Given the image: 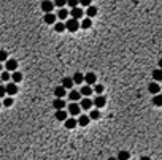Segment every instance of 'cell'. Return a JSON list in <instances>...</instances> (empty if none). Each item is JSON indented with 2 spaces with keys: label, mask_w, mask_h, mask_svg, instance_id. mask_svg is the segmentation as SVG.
<instances>
[{
  "label": "cell",
  "mask_w": 162,
  "mask_h": 160,
  "mask_svg": "<svg viewBox=\"0 0 162 160\" xmlns=\"http://www.w3.org/2000/svg\"><path fill=\"white\" fill-rule=\"evenodd\" d=\"M65 25H67V30H68V32H76L78 29H81L80 21H78V19H73V18L68 19V21L65 22Z\"/></svg>",
  "instance_id": "obj_1"
},
{
  "label": "cell",
  "mask_w": 162,
  "mask_h": 160,
  "mask_svg": "<svg viewBox=\"0 0 162 160\" xmlns=\"http://www.w3.org/2000/svg\"><path fill=\"white\" fill-rule=\"evenodd\" d=\"M81 110H83V108H81V105H78L76 101H72L70 105H68V114H72L73 117H75V116H78V114L81 113Z\"/></svg>",
  "instance_id": "obj_2"
},
{
  "label": "cell",
  "mask_w": 162,
  "mask_h": 160,
  "mask_svg": "<svg viewBox=\"0 0 162 160\" xmlns=\"http://www.w3.org/2000/svg\"><path fill=\"white\" fill-rule=\"evenodd\" d=\"M40 7H41V10H43L44 13H53V8H54L56 5H54V2H51V0H43Z\"/></svg>",
  "instance_id": "obj_3"
},
{
  "label": "cell",
  "mask_w": 162,
  "mask_h": 160,
  "mask_svg": "<svg viewBox=\"0 0 162 160\" xmlns=\"http://www.w3.org/2000/svg\"><path fill=\"white\" fill-rule=\"evenodd\" d=\"M5 87H7V94L10 95V97H13V95H16L18 94V84L16 83H7L5 84Z\"/></svg>",
  "instance_id": "obj_4"
},
{
  "label": "cell",
  "mask_w": 162,
  "mask_h": 160,
  "mask_svg": "<svg viewBox=\"0 0 162 160\" xmlns=\"http://www.w3.org/2000/svg\"><path fill=\"white\" fill-rule=\"evenodd\" d=\"M84 81H86V84H87V86H94V84H96V81H97L96 73L89 71L87 75H84Z\"/></svg>",
  "instance_id": "obj_5"
},
{
  "label": "cell",
  "mask_w": 162,
  "mask_h": 160,
  "mask_svg": "<svg viewBox=\"0 0 162 160\" xmlns=\"http://www.w3.org/2000/svg\"><path fill=\"white\" fill-rule=\"evenodd\" d=\"M80 101H81V103H80V105H81V108H83V110H86V111H87V110H91L92 106H94V100H91L89 97H84V98H83V100H80Z\"/></svg>",
  "instance_id": "obj_6"
},
{
  "label": "cell",
  "mask_w": 162,
  "mask_h": 160,
  "mask_svg": "<svg viewBox=\"0 0 162 160\" xmlns=\"http://www.w3.org/2000/svg\"><path fill=\"white\" fill-rule=\"evenodd\" d=\"M5 68H7V71H18V62L14 60V59H8L7 62H5Z\"/></svg>",
  "instance_id": "obj_7"
},
{
  "label": "cell",
  "mask_w": 162,
  "mask_h": 160,
  "mask_svg": "<svg viewBox=\"0 0 162 160\" xmlns=\"http://www.w3.org/2000/svg\"><path fill=\"white\" fill-rule=\"evenodd\" d=\"M105 105H107V98L103 95H97L94 98V106H96V108H103Z\"/></svg>",
  "instance_id": "obj_8"
},
{
  "label": "cell",
  "mask_w": 162,
  "mask_h": 160,
  "mask_svg": "<svg viewBox=\"0 0 162 160\" xmlns=\"http://www.w3.org/2000/svg\"><path fill=\"white\" fill-rule=\"evenodd\" d=\"M70 14H72V18H73V19H78V21H80V19L84 16V11H83L80 7H76V8H72Z\"/></svg>",
  "instance_id": "obj_9"
},
{
  "label": "cell",
  "mask_w": 162,
  "mask_h": 160,
  "mask_svg": "<svg viewBox=\"0 0 162 160\" xmlns=\"http://www.w3.org/2000/svg\"><path fill=\"white\" fill-rule=\"evenodd\" d=\"M160 86L154 81V83H151L149 86H148V90H149V94H153V95H157V94H160Z\"/></svg>",
  "instance_id": "obj_10"
},
{
  "label": "cell",
  "mask_w": 162,
  "mask_h": 160,
  "mask_svg": "<svg viewBox=\"0 0 162 160\" xmlns=\"http://www.w3.org/2000/svg\"><path fill=\"white\" fill-rule=\"evenodd\" d=\"M64 124H65V128L72 130V128H75V127L78 125V119H75V117H68Z\"/></svg>",
  "instance_id": "obj_11"
},
{
  "label": "cell",
  "mask_w": 162,
  "mask_h": 160,
  "mask_svg": "<svg viewBox=\"0 0 162 160\" xmlns=\"http://www.w3.org/2000/svg\"><path fill=\"white\" fill-rule=\"evenodd\" d=\"M43 21H44L46 24L53 25V24H56V14H54V13H44V18H43Z\"/></svg>",
  "instance_id": "obj_12"
},
{
  "label": "cell",
  "mask_w": 162,
  "mask_h": 160,
  "mask_svg": "<svg viewBox=\"0 0 162 160\" xmlns=\"http://www.w3.org/2000/svg\"><path fill=\"white\" fill-rule=\"evenodd\" d=\"M56 119L57 121H60V122H65L67 119H68V113L67 111H64V110H59V111H56Z\"/></svg>",
  "instance_id": "obj_13"
},
{
  "label": "cell",
  "mask_w": 162,
  "mask_h": 160,
  "mask_svg": "<svg viewBox=\"0 0 162 160\" xmlns=\"http://www.w3.org/2000/svg\"><path fill=\"white\" fill-rule=\"evenodd\" d=\"M53 106H54V110H56V111H59V110H64V106H65V101H64V98H56V100L53 101Z\"/></svg>",
  "instance_id": "obj_14"
},
{
  "label": "cell",
  "mask_w": 162,
  "mask_h": 160,
  "mask_svg": "<svg viewBox=\"0 0 162 160\" xmlns=\"http://www.w3.org/2000/svg\"><path fill=\"white\" fill-rule=\"evenodd\" d=\"M89 122H91V117L86 116V114H81V116L78 117V125H81V127H87Z\"/></svg>",
  "instance_id": "obj_15"
},
{
  "label": "cell",
  "mask_w": 162,
  "mask_h": 160,
  "mask_svg": "<svg viewBox=\"0 0 162 160\" xmlns=\"http://www.w3.org/2000/svg\"><path fill=\"white\" fill-rule=\"evenodd\" d=\"M80 92H81V95H83V97H91V94L94 92V89H92L91 86H87V84H86V86H83V87L80 89Z\"/></svg>",
  "instance_id": "obj_16"
},
{
  "label": "cell",
  "mask_w": 162,
  "mask_h": 160,
  "mask_svg": "<svg viewBox=\"0 0 162 160\" xmlns=\"http://www.w3.org/2000/svg\"><path fill=\"white\" fill-rule=\"evenodd\" d=\"M73 78H64L62 79V87H65V89H72L73 87Z\"/></svg>",
  "instance_id": "obj_17"
},
{
  "label": "cell",
  "mask_w": 162,
  "mask_h": 160,
  "mask_svg": "<svg viewBox=\"0 0 162 160\" xmlns=\"http://www.w3.org/2000/svg\"><path fill=\"white\" fill-rule=\"evenodd\" d=\"M68 98H70L72 101H78V100H81V92L80 90H72L70 94H68Z\"/></svg>",
  "instance_id": "obj_18"
},
{
  "label": "cell",
  "mask_w": 162,
  "mask_h": 160,
  "mask_svg": "<svg viewBox=\"0 0 162 160\" xmlns=\"http://www.w3.org/2000/svg\"><path fill=\"white\" fill-rule=\"evenodd\" d=\"M54 95H56V98H64L65 97V87H62V86L56 87L54 89Z\"/></svg>",
  "instance_id": "obj_19"
},
{
  "label": "cell",
  "mask_w": 162,
  "mask_h": 160,
  "mask_svg": "<svg viewBox=\"0 0 162 160\" xmlns=\"http://www.w3.org/2000/svg\"><path fill=\"white\" fill-rule=\"evenodd\" d=\"M83 81H84V75L80 73V71H76V73L73 75V83H75V84H81Z\"/></svg>",
  "instance_id": "obj_20"
},
{
  "label": "cell",
  "mask_w": 162,
  "mask_h": 160,
  "mask_svg": "<svg viewBox=\"0 0 162 160\" xmlns=\"http://www.w3.org/2000/svg\"><path fill=\"white\" fill-rule=\"evenodd\" d=\"M153 79H154L156 83H157V81L162 83V68H157V70L153 71Z\"/></svg>",
  "instance_id": "obj_21"
},
{
  "label": "cell",
  "mask_w": 162,
  "mask_h": 160,
  "mask_svg": "<svg viewBox=\"0 0 162 160\" xmlns=\"http://www.w3.org/2000/svg\"><path fill=\"white\" fill-rule=\"evenodd\" d=\"M11 79H13V83H21L22 81V73H19V71H13L11 73Z\"/></svg>",
  "instance_id": "obj_22"
},
{
  "label": "cell",
  "mask_w": 162,
  "mask_h": 160,
  "mask_svg": "<svg viewBox=\"0 0 162 160\" xmlns=\"http://www.w3.org/2000/svg\"><path fill=\"white\" fill-rule=\"evenodd\" d=\"M68 14H70V13H68L65 8H59V11H57V18H59L60 21L67 19V18H68Z\"/></svg>",
  "instance_id": "obj_23"
},
{
  "label": "cell",
  "mask_w": 162,
  "mask_h": 160,
  "mask_svg": "<svg viewBox=\"0 0 162 160\" xmlns=\"http://www.w3.org/2000/svg\"><path fill=\"white\" fill-rule=\"evenodd\" d=\"M151 101H153V105H154V106H162V94L154 95Z\"/></svg>",
  "instance_id": "obj_24"
},
{
  "label": "cell",
  "mask_w": 162,
  "mask_h": 160,
  "mask_svg": "<svg viewBox=\"0 0 162 160\" xmlns=\"http://www.w3.org/2000/svg\"><path fill=\"white\" fill-rule=\"evenodd\" d=\"M86 14H87V18H94L96 14H97V8L96 7H87V10H86Z\"/></svg>",
  "instance_id": "obj_25"
},
{
  "label": "cell",
  "mask_w": 162,
  "mask_h": 160,
  "mask_svg": "<svg viewBox=\"0 0 162 160\" xmlns=\"http://www.w3.org/2000/svg\"><path fill=\"white\" fill-rule=\"evenodd\" d=\"M54 30L56 32H64V30H67V25L64 22H56L54 24Z\"/></svg>",
  "instance_id": "obj_26"
},
{
  "label": "cell",
  "mask_w": 162,
  "mask_h": 160,
  "mask_svg": "<svg viewBox=\"0 0 162 160\" xmlns=\"http://www.w3.org/2000/svg\"><path fill=\"white\" fill-rule=\"evenodd\" d=\"M118 160H130V154L127 151H121L118 154Z\"/></svg>",
  "instance_id": "obj_27"
},
{
  "label": "cell",
  "mask_w": 162,
  "mask_h": 160,
  "mask_svg": "<svg viewBox=\"0 0 162 160\" xmlns=\"http://www.w3.org/2000/svg\"><path fill=\"white\" fill-rule=\"evenodd\" d=\"M89 117H91V121H97V119L100 117V111H99V110H92V111L89 113Z\"/></svg>",
  "instance_id": "obj_28"
},
{
  "label": "cell",
  "mask_w": 162,
  "mask_h": 160,
  "mask_svg": "<svg viewBox=\"0 0 162 160\" xmlns=\"http://www.w3.org/2000/svg\"><path fill=\"white\" fill-rule=\"evenodd\" d=\"M91 25H92L91 18H86V19H83V21H81V29H89Z\"/></svg>",
  "instance_id": "obj_29"
},
{
  "label": "cell",
  "mask_w": 162,
  "mask_h": 160,
  "mask_svg": "<svg viewBox=\"0 0 162 160\" xmlns=\"http://www.w3.org/2000/svg\"><path fill=\"white\" fill-rule=\"evenodd\" d=\"M0 78H2V81H5V83H10V79H11V75H10V71H2V75H0Z\"/></svg>",
  "instance_id": "obj_30"
},
{
  "label": "cell",
  "mask_w": 162,
  "mask_h": 160,
  "mask_svg": "<svg viewBox=\"0 0 162 160\" xmlns=\"http://www.w3.org/2000/svg\"><path fill=\"white\" fill-rule=\"evenodd\" d=\"M7 60H8L7 51H0V64H2V62H7Z\"/></svg>",
  "instance_id": "obj_31"
},
{
  "label": "cell",
  "mask_w": 162,
  "mask_h": 160,
  "mask_svg": "<svg viewBox=\"0 0 162 160\" xmlns=\"http://www.w3.org/2000/svg\"><path fill=\"white\" fill-rule=\"evenodd\" d=\"M103 89H105V87H103L102 84H96V86H94V92H97V95H102Z\"/></svg>",
  "instance_id": "obj_32"
},
{
  "label": "cell",
  "mask_w": 162,
  "mask_h": 160,
  "mask_svg": "<svg viewBox=\"0 0 162 160\" xmlns=\"http://www.w3.org/2000/svg\"><path fill=\"white\" fill-rule=\"evenodd\" d=\"M54 5L59 8H64V5H67V0H54Z\"/></svg>",
  "instance_id": "obj_33"
},
{
  "label": "cell",
  "mask_w": 162,
  "mask_h": 160,
  "mask_svg": "<svg viewBox=\"0 0 162 160\" xmlns=\"http://www.w3.org/2000/svg\"><path fill=\"white\" fill-rule=\"evenodd\" d=\"M80 3V0H67V5H70L72 8H76Z\"/></svg>",
  "instance_id": "obj_34"
},
{
  "label": "cell",
  "mask_w": 162,
  "mask_h": 160,
  "mask_svg": "<svg viewBox=\"0 0 162 160\" xmlns=\"http://www.w3.org/2000/svg\"><path fill=\"white\" fill-rule=\"evenodd\" d=\"M13 101H14V100H13V97H5L3 105H5V106H11V105H13Z\"/></svg>",
  "instance_id": "obj_35"
},
{
  "label": "cell",
  "mask_w": 162,
  "mask_h": 160,
  "mask_svg": "<svg viewBox=\"0 0 162 160\" xmlns=\"http://www.w3.org/2000/svg\"><path fill=\"white\" fill-rule=\"evenodd\" d=\"M7 95V87L5 86H0V98H3Z\"/></svg>",
  "instance_id": "obj_36"
},
{
  "label": "cell",
  "mask_w": 162,
  "mask_h": 160,
  "mask_svg": "<svg viewBox=\"0 0 162 160\" xmlns=\"http://www.w3.org/2000/svg\"><path fill=\"white\" fill-rule=\"evenodd\" d=\"M91 2H92V0H80V3L83 7H91Z\"/></svg>",
  "instance_id": "obj_37"
},
{
  "label": "cell",
  "mask_w": 162,
  "mask_h": 160,
  "mask_svg": "<svg viewBox=\"0 0 162 160\" xmlns=\"http://www.w3.org/2000/svg\"><path fill=\"white\" fill-rule=\"evenodd\" d=\"M140 160H151V157H148V155H143Z\"/></svg>",
  "instance_id": "obj_38"
},
{
  "label": "cell",
  "mask_w": 162,
  "mask_h": 160,
  "mask_svg": "<svg viewBox=\"0 0 162 160\" xmlns=\"http://www.w3.org/2000/svg\"><path fill=\"white\" fill-rule=\"evenodd\" d=\"M107 160H118V157H108Z\"/></svg>",
  "instance_id": "obj_39"
},
{
  "label": "cell",
  "mask_w": 162,
  "mask_h": 160,
  "mask_svg": "<svg viewBox=\"0 0 162 160\" xmlns=\"http://www.w3.org/2000/svg\"><path fill=\"white\" fill-rule=\"evenodd\" d=\"M159 68H162V59H159Z\"/></svg>",
  "instance_id": "obj_40"
},
{
  "label": "cell",
  "mask_w": 162,
  "mask_h": 160,
  "mask_svg": "<svg viewBox=\"0 0 162 160\" xmlns=\"http://www.w3.org/2000/svg\"><path fill=\"white\" fill-rule=\"evenodd\" d=\"M2 68H3V67H2V64H0V71H2Z\"/></svg>",
  "instance_id": "obj_41"
},
{
  "label": "cell",
  "mask_w": 162,
  "mask_h": 160,
  "mask_svg": "<svg viewBox=\"0 0 162 160\" xmlns=\"http://www.w3.org/2000/svg\"><path fill=\"white\" fill-rule=\"evenodd\" d=\"M0 106H2V101H0Z\"/></svg>",
  "instance_id": "obj_42"
},
{
  "label": "cell",
  "mask_w": 162,
  "mask_h": 160,
  "mask_svg": "<svg viewBox=\"0 0 162 160\" xmlns=\"http://www.w3.org/2000/svg\"><path fill=\"white\" fill-rule=\"evenodd\" d=\"M0 81H2V78H0Z\"/></svg>",
  "instance_id": "obj_43"
}]
</instances>
